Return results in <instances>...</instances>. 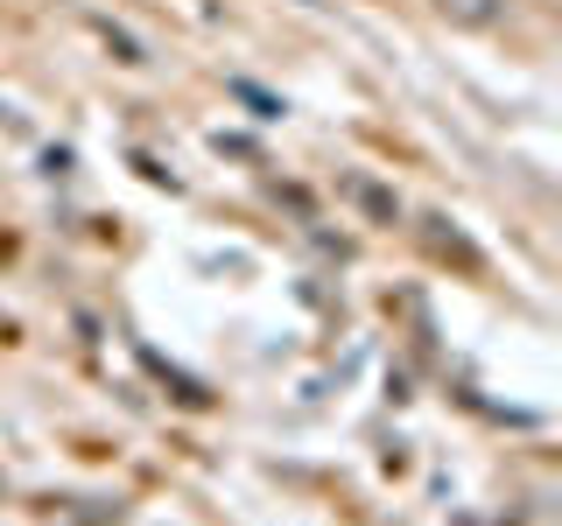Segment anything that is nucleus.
Here are the masks:
<instances>
[{
  "label": "nucleus",
  "instance_id": "nucleus-1",
  "mask_svg": "<svg viewBox=\"0 0 562 526\" xmlns=\"http://www.w3.org/2000/svg\"><path fill=\"white\" fill-rule=\"evenodd\" d=\"M450 28H499L506 22V0H436Z\"/></svg>",
  "mask_w": 562,
  "mask_h": 526
},
{
  "label": "nucleus",
  "instance_id": "nucleus-3",
  "mask_svg": "<svg viewBox=\"0 0 562 526\" xmlns=\"http://www.w3.org/2000/svg\"><path fill=\"white\" fill-rule=\"evenodd\" d=\"M422 225H429L436 253H457V260H464V267H479V245H471V239H457V232H443V218H422Z\"/></svg>",
  "mask_w": 562,
  "mask_h": 526
},
{
  "label": "nucleus",
  "instance_id": "nucleus-4",
  "mask_svg": "<svg viewBox=\"0 0 562 526\" xmlns=\"http://www.w3.org/2000/svg\"><path fill=\"white\" fill-rule=\"evenodd\" d=\"M233 92H239L246 105H254L260 119H274V113H281V99H268V92H260V84H233Z\"/></svg>",
  "mask_w": 562,
  "mask_h": 526
},
{
  "label": "nucleus",
  "instance_id": "nucleus-2",
  "mask_svg": "<svg viewBox=\"0 0 562 526\" xmlns=\"http://www.w3.org/2000/svg\"><path fill=\"white\" fill-rule=\"evenodd\" d=\"M345 190H351V197H359L366 210H373V218H380V225H394V218H401V197H394V190H380V183H366V175H351V183H345Z\"/></svg>",
  "mask_w": 562,
  "mask_h": 526
}]
</instances>
